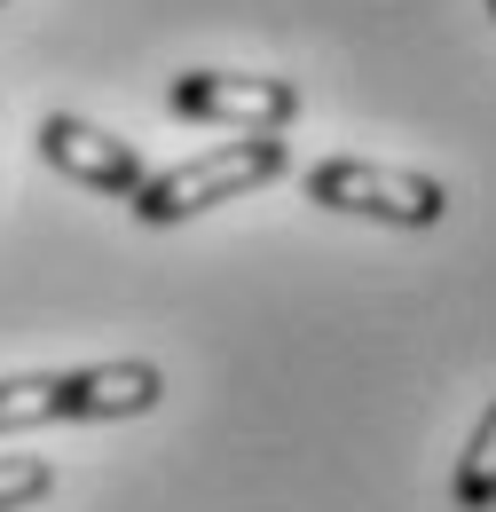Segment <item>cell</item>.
Segmentation results:
<instances>
[{"instance_id": "3957f363", "label": "cell", "mask_w": 496, "mask_h": 512, "mask_svg": "<svg viewBox=\"0 0 496 512\" xmlns=\"http://www.w3.org/2000/svg\"><path fill=\"white\" fill-rule=\"evenodd\" d=\"M308 205L323 213H355L378 229H434L449 213V190L434 174L410 166H378V158H315L308 166Z\"/></svg>"}, {"instance_id": "277c9868", "label": "cell", "mask_w": 496, "mask_h": 512, "mask_svg": "<svg viewBox=\"0 0 496 512\" xmlns=\"http://www.w3.org/2000/svg\"><path fill=\"white\" fill-rule=\"evenodd\" d=\"M166 111L197 127H237V134H284L300 119V87L268 71H182L166 79Z\"/></svg>"}, {"instance_id": "7a4b0ae2", "label": "cell", "mask_w": 496, "mask_h": 512, "mask_svg": "<svg viewBox=\"0 0 496 512\" xmlns=\"http://www.w3.org/2000/svg\"><path fill=\"white\" fill-rule=\"evenodd\" d=\"M276 174H292V142H276V134H237V142H221V150H205V158H182V166L150 174V182L134 190V221H142V229H174V221L205 213V205H229V197H245V190H268Z\"/></svg>"}, {"instance_id": "5b68a950", "label": "cell", "mask_w": 496, "mask_h": 512, "mask_svg": "<svg viewBox=\"0 0 496 512\" xmlns=\"http://www.w3.org/2000/svg\"><path fill=\"white\" fill-rule=\"evenodd\" d=\"M32 142H40V158L56 166L63 182H79V190H103V197H126V205H134V190L150 182L142 150H134L126 134L95 127V119H71V111H48V119L32 127Z\"/></svg>"}, {"instance_id": "8992f818", "label": "cell", "mask_w": 496, "mask_h": 512, "mask_svg": "<svg viewBox=\"0 0 496 512\" xmlns=\"http://www.w3.org/2000/svg\"><path fill=\"white\" fill-rule=\"evenodd\" d=\"M449 489H457V512H496V402L481 410V426L465 434Z\"/></svg>"}, {"instance_id": "52a82bcc", "label": "cell", "mask_w": 496, "mask_h": 512, "mask_svg": "<svg viewBox=\"0 0 496 512\" xmlns=\"http://www.w3.org/2000/svg\"><path fill=\"white\" fill-rule=\"evenodd\" d=\"M56 489V465L48 457H0V512H24Z\"/></svg>"}, {"instance_id": "ba28073f", "label": "cell", "mask_w": 496, "mask_h": 512, "mask_svg": "<svg viewBox=\"0 0 496 512\" xmlns=\"http://www.w3.org/2000/svg\"><path fill=\"white\" fill-rule=\"evenodd\" d=\"M489 16H496V0H489Z\"/></svg>"}, {"instance_id": "6da1fadb", "label": "cell", "mask_w": 496, "mask_h": 512, "mask_svg": "<svg viewBox=\"0 0 496 512\" xmlns=\"http://www.w3.org/2000/svg\"><path fill=\"white\" fill-rule=\"evenodd\" d=\"M166 402V371L142 355H111V363H79V371H24L0 379V434L24 426H103V418H150Z\"/></svg>"}]
</instances>
